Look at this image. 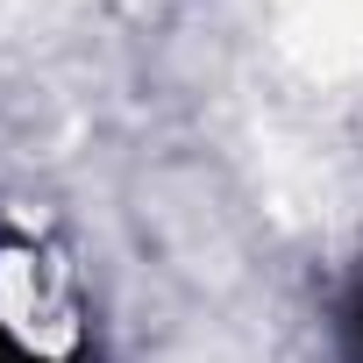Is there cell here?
<instances>
[{
  "instance_id": "1",
  "label": "cell",
  "mask_w": 363,
  "mask_h": 363,
  "mask_svg": "<svg viewBox=\"0 0 363 363\" xmlns=\"http://www.w3.org/2000/svg\"><path fill=\"white\" fill-rule=\"evenodd\" d=\"M0 363H72L57 342H43L29 320H15L8 313V299H0Z\"/></svg>"
},
{
  "instance_id": "2",
  "label": "cell",
  "mask_w": 363,
  "mask_h": 363,
  "mask_svg": "<svg viewBox=\"0 0 363 363\" xmlns=\"http://www.w3.org/2000/svg\"><path fill=\"white\" fill-rule=\"evenodd\" d=\"M349 356L363 363V285H356V299H349Z\"/></svg>"
}]
</instances>
